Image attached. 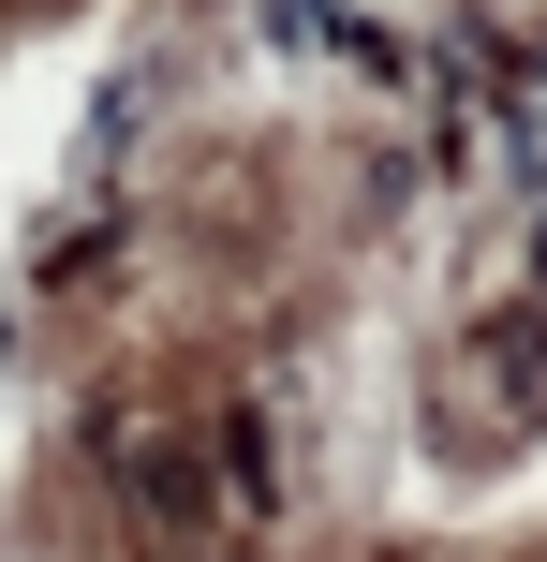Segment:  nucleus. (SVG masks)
<instances>
[{
    "label": "nucleus",
    "mask_w": 547,
    "mask_h": 562,
    "mask_svg": "<svg viewBox=\"0 0 547 562\" xmlns=\"http://www.w3.org/2000/svg\"><path fill=\"white\" fill-rule=\"evenodd\" d=\"M134 488H148V504L178 518V533H193V518H207V488H193V459H178L163 429H134Z\"/></svg>",
    "instance_id": "nucleus-1"
}]
</instances>
